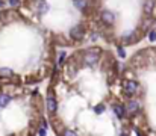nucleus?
I'll list each match as a JSON object with an SVG mask.
<instances>
[{
	"mask_svg": "<svg viewBox=\"0 0 156 136\" xmlns=\"http://www.w3.org/2000/svg\"><path fill=\"white\" fill-rule=\"evenodd\" d=\"M153 6H155V2L153 0H146V3H144V12L147 15H150L153 12Z\"/></svg>",
	"mask_w": 156,
	"mask_h": 136,
	"instance_id": "9",
	"label": "nucleus"
},
{
	"mask_svg": "<svg viewBox=\"0 0 156 136\" xmlns=\"http://www.w3.org/2000/svg\"><path fill=\"white\" fill-rule=\"evenodd\" d=\"M0 106H2V104H0Z\"/></svg>",
	"mask_w": 156,
	"mask_h": 136,
	"instance_id": "20",
	"label": "nucleus"
},
{
	"mask_svg": "<svg viewBox=\"0 0 156 136\" xmlns=\"http://www.w3.org/2000/svg\"><path fill=\"white\" fill-rule=\"evenodd\" d=\"M9 101H11V97H9V95H6V94H2V95H0V104H2V106H8Z\"/></svg>",
	"mask_w": 156,
	"mask_h": 136,
	"instance_id": "13",
	"label": "nucleus"
},
{
	"mask_svg": "<svg viewBox=\"0 0 156 136\" xmlns=\"http://www.w3.org/2000/svg\"><path fill=\"white\" fill-rule=\"evenodd\" d=\"M100 20L103 21L105 24L112 26V24L115 23V15H114V12H111V11H102V14H100Z\"/></svg>",
	"mask_w": 156,
	"mask_h": 136,
	"instance_id": "4",
	"label": "nucleus"
},
{
	"mask_svg": "<svg viewBox=\"0 0 156 136\" xmlns=\"http://www.w3.org/2000/svg\"><path fill=\"white\" fill-rule=\"evenodd\" d=\"M123 40H124V41H127V43H133V41L136 40L135 30H129L127 33H124V35H123Z\"/></svg>",
	"mask_w": 156,
	"mask_h": 136,
	"instance_id": "10",
	"label": "nucleus"
},
{
	"mask_svg": "<svg viewBox=\"0 0 156 136\" xmlns=\"http://www.w3.org/2000/svg\"><path fill=\"white\" fill-rule=\"evenodd\" d=\"M65 56H67L65 51H61V53H59V58H58V65H59V67H62V64L65 62Z\"/></svg>",
	"mask_w": 156,
	"mask_h": 136,
	"instance_id": "14",
	"label": "nucleus"
},
{
	"mask_svg": "<svg viewBox=\"0 0 156 136\" xmlns=\"http://www.w3.org/2000/svg\"><path fill=\"white\" fill-rule=\"evenodd\" d=\"M85 37V27L82 24H76L70 29V38L73 41H82Z\"/></svg>",
	"mask_w": 156,
	"mask_h": 136,
	"instance_id": "2",
	"label": "nucleus"
},
{
	"mask_svg": "<svg viewBox=\"0 0 156 136\" xmlns=\"http://www.w3.org/2000/svg\"><path fill=\"white\" fill-rule=\"evenodd\" d=\"M49 5H47V2L46 0H41L40 3H38V6H37V11H38V14H46L47 11H49Z\"/></svg>",
	"mask_w": 156,
	"mask_h": 136,
	"instance_id": "8",
	"label": "nucleus"
},
{
	"mask_svg": "<svg viewBox=\"0 0 156 136\" xmlns=\"http://www.w3.org/2000/svg\"><path fill=\"white\" fill-rule=\"evenodd\" d=\"M149 40H150V43H155L156 41V30H150V32H149Z\"/></svg>",
	"mask_w": 156,
	"mask_h": 136,
	"instance_id": "15",
	"label": "nucleus"
},
{
	"mask_svg": "<svg viewBox=\"0 0 156 136\" xmlns=\"http://www.w3.org/2000/svg\"><path fill=\"white\" fill-rule=\"evenodd\" d=\"M123 88H124V94H126L127 97H132V95H135V94L138 92L140 85H138V82H135V80H126L124 85H123Z\"/></svg>",
	"mask_w": 156,
	"mask_h": 136,
	"instance_id": "3",
	"label": "nucleus"
},
{
	"mask_svg": "<svg viewBox=\"0 0 156 136\" xmlns=\"http://www.w3.org/2000/svg\"><path fill=\"white\" fill-rule=\"evenodd\" d=\"M73 5H74V8L83 11V9L88 6V0H73Z\"/></svg>",
	"mask_w": 156,
	"mask_h": 136,
	"instance_id": "11",
	"label": "nucleus"
},
{
	"mask_svg": "<svg viewBox=\"0 0 156 136\" xmlns=\"http://www.w3.org/2000/svg\"><path fill=\"white\" fill-rule=\"evenodd\" d=\"M0 76L2 77H12L14 76V71L11 68H0Z\"/></svg>",
	"mask_w": 156,
	"mask_h": 136,
	"instance_id": "12",
	"label": "nucleus"
},
{
	"mask_svg": "<svg viewBox=\"0 0 156 136\" xmlns=\"http://www.w3.org/2000/svg\"><path fill=\"white\" fill-rule=\"evenodd\" d=\"M83 58H85V62L88 65H96L99 62V58H100V50L99 48H87Z\"/></svg>",
	"mask_w": 156,
	"mask_h": 136,
	"instance_id": "1",
	"label": "nucleus"
},
{
	"mask_svg": "<svg viewBox=\"0 0 156 136\" xmlns=\"http://www.w3.org/2000/svg\"><path fill=\"white\" fill-rule=\"evenodd\" d=\"M94 112H96V113H103V112H105V106H103V104L96 106V107H94Z\"/></svg>",
	"mask_w": 156,
	"mask_h": 136,
	"instance_id": "16",
	"label": "nucleus"
},
{
	"mask_svg": "<svg viewBox=\"0 0 156 136\" xmlns=\"http://www.w3.org/2000/svg\"><path fill=\"white\" fill-rule=\"evenodd\" d=\"M62 135H65V136H70V135H76V132H71V130H65V132H62Z\"/></svg>",
	"mask_w": 156,
	"mask_h": 136,
	"instance_id": "19",
	"label": "nucleus"
},
{
	"mask_svg": "<svg viewBox=\"0 0 156 136\" xmlns=\"http://www.w3.org/2000/svg\"><path fill=\"white\" fill-rule=\"evenodd\" d=\"M20 3H21V0H9V5H11L12 8H18Z\"/></svg>",
	"mask_w": 156,
	"mask_h": 136,
	"instance_id": "18",
	"label": "nucleus"
},
{
	"mask_svg": "<svg viewBox=\"0 0 156 136\" xmlns=\"http://www.w3.org/2000/svg\"><path fill=\"white\" fill-rule=\"evenodd\" d=\"M112 109H114V112H115V117L120 118V120H123V118L126 117V113H127L126 107H124L123 104H120V103H114V104H112Z\"/></svg>",
	"mask_w": 156,
	"mask_h": 136,
	"instance_id": "5",
	"label": "nucleus"
},
{
	"mask_svg": "<svg viewBox=\"0 0 156 136\" xmlns=\"http://www.w3.org/2000/svg\"><path fill=\"white\" fill-rule=\"evenodd\" d=\"M117 51H118V56H120V58H126V50H124L121 45L117 48Z\"/></svg>",
	"mask_w": 156,
	"mask_h": 136,
	"instance_id": "17",
	"label": "nucleus"
},
{
	"mask_svg": "<svg viewBox=\"0 0 156 136\" xmlns=\"http://www.w3.org/2000/svg\"><path fill=\"white\" fill-rule=\"evenodd\" d=\"M46 107L49 110V113H55L56 109H58V103H56V98L53 95H49L47 100H46Z\"/></svg>",
	"mask_w": 156,
	"mask_h": 136,
	"instance_id": "7",
	"label": "nucleus"
},
{
	"mask_svg": "<svg viewBox=\"0 0 156 136\" xmlns=\"http://www.w3.org/2000/svg\"><path fill=\"white\" fill-rule=\"evenodd\" d=\"M126 110H127L129 115H135V113H138V112H140V103H138L136 100H130V101L126 104Z\"/></svg>",
	"mask_w": 156,
	"mask_h": 136,
	"instance_id": "6",
	"label": "nucleus"
}]
</instances>
